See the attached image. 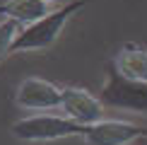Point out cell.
<instances>
[{"mask_svg":"<svg viewBox=\"0 0 147 145\" xmlns=\"http://www.w3.org/2000/svg\"><path fill=\"white\" fill-rule=\"evenodd\" d=\"M48 12H51V5H48L46 0H7V3L0 5V15H3L5 20L20 22L22 27L41 20Z\"/></svg>","mask_w":147,"mask_h":145,"instance_id":"obj_8","label":"cell"},{"mask_svg":"<svg viewBox=\"0 0 147 145\" xmlns=\"http://www.w3.org/2000/svg\"><path fill=\"white\" fill-rule=\"evenodd\" d=\"M22 24L15 20H0V58H5L7 53H12V46H15V39L20 34Z\"/></svg>","mask_w":147,"mask_h":145,"instance_id":"obj_9","label":"cell"},{"mask_svg":"<svg viewBox=\"0 0 147 145\" xmlns=\"http://www.w3.org/2000/svg\"><path fill=\"white\" fill-rule=\"evenodd\" d=\"M60 111L80 126H89L104 119V102L82 87H65Z\"/></svg>","mask_w":147,"mask_h":145,"instance_id":"obj_6","label":"cell"},{"mask_svg":"<svg viewBox=\"0 0 147 145\" xmlns=\"http://www.w3.org/2000/svg\"><path fill=\"white\" fill-rule=\"evenodd\" d=\"M48 5H58V7H63V5H68V3H72V0H46Z\"/></svg>","mask_w":147,"mask_h":145,"instance_id":"obj_10","label":"cell"},{"mask_svg":"<svg viewBox=\"0 0 147 145\" xmlns=\"http://www.w3.org/2000/svg\"><path fill=\"white\" fill-rule=\"evenodd\" d=\"M113 65L118 68L121 75L130 77V80H142L147 82V48L128 44L123 46L113 58Z\"/></svg>","mask_w":147,"mask_h":145,"instance_id":"obj_7","label":"cell"},{"mask_svg":"<svg viewBox=\"0 0 147 145\" xmlns=\"http://www.w3.org/2000/svg\"><path fill=\"white\" fill-rule=\"evenodd\" d=\"M80 7H84L82 0H72V3L63 5V7L51 10L48 15H44L41 20H36L32 24H24L20 29L15 39V46H12V53H24V51H44V48H51L58 41L63 27L68 24V20Z\"/></svg>","mask_w":147,"mask_h":145,"instance_id":"obj_1","label":"cell"},{"mask_svg":"<svg viewBox=\"0 0 147 145\" xmlns=\"http://www.w3.org/2000/svg\"><path fill=\"white\" fill-rule=\"evenodd\" d=\"M15 102L20 109L27 111H51V109H60L63 89L41 77H24L15 92Z\"/></svg>","mask_w":147,"mask_h":145,"instance_id":"obj_5","label":"cell"},{"mask_svg":"<svg viewBox=\"0 0 147 145\" xmlns=\"http://www.w3.org/2000/svg\"><path fill=\"white\" fill-rule=\"evenodd\" d=\"M147 136V128L130 121H118V119H101L96 123L84 126L82 140L87 145H130Z\"/></svg>","mask_w":147,"mask_h":145,"instance_id":"obj_4","label":"cell"},{"mask_svg":"<svg viewBox=\"0 0 147 145\" xmlns=\"http://www.w3.org/2000/svg\"><path fill=\"white\" fill-rule=\"evenodd\" d=\"M84 126L75 123L65 114H34L12 123V136L24 143H51L60 138L82 136Z\"/></svg>","mask_w":147,"mask_h":145,"instance_id":"obj_3","label":"cell"},{"mask_svg":"<svg viewBox=\"0 0 147 145\" xmlns=\"http://www.w3.org/2000/svg\"><path fill=\"white\" fill-rule=\"evenodd\" d=\"M99 99L104 106L118 109V111H130V114H145L147 116V82L142 80H130L121 75L113 60L106 65V82L101 87Z\"/></svg>","mask_w":147,"mask_h":145,"instance_id":"obj_2","label":"cell"}]
</instances>
